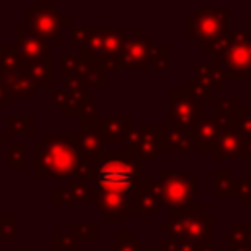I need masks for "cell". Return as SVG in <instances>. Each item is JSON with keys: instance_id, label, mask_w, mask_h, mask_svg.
Here are the masks:
<instances>
[{"instance_id": "cell-1", "label": "cell", "mask_w": 251, "mask_h": 251, "mask_svg": "<svg viewBox=\"0 0 251 251\" xmlns=\"http://www.w3.org/2000/svg\"><path fill=\"white\" fill-rule=\"evenodd\" d=\"M137 173H139V167H137L135 161L127 159L126 155L112 153V155L100 159L96 169H94L96 190L131 194Z\"/></svg>"}, {"instance_id": "cell-5", "label": "cell", "mask_w": 251, "mask_h": 251, "mask_svg": "<svg viewBox=\"0 0 251 251\" xmlns=\"http://www.w3.org/2000/svg\"><path fill=\"white\" fill-rule=\"evenodd\" d=\"M0 237L2 239H10V237H14V233H16V218L14 216H8V218H4L2 222H0Z\"/></svg>"}, {"instance_id": "cell-2", "label": "cell", "mask_w": 251, "mask_h": 251, "mask_svg": "<svg viewBox=\"0 0 251 251\" xmlns=\"http://www.w3.org/2000/svg\"><path fill=\"white\" fill-rule=\"evenodd\" d=\"M37 147V171L39 175H53V176H67L78 165V149L65 141L63 137H53Z\"/></svg>"}, {"instance_id": "cell-3", "label": "cell", "mask_w": 251, "mask_h": 251, "mask_svg": "<svg viewBox=\"0 0 251 251\" xmlns=\"http://www.w3.org/2000/svg\"><path fill=\"white\" fill-rule=\"evenodd\" d=\"M124 120H118V118H110V120H102L100 124V129L104 133V139H110V141H120L124 139V133H126V127L124 126H118L122 124Z\"/></svg>"}, {"instance_id": "cell-4", "label": "cell", "mask_w": 251, "mask_h": 251, "mask_svg": "<svg viewBox=\"0 0 251 251\" xmlns=\"http://www.w3.org/2000/svg\"><path fill=\"white\" fill-rule=\"evenodd\" d=\"M100 143H102V141H100L96 129H90L88 133H82V135H80V141H78V145H80L84 151H88V153L98 151V149H100Z\"/></svg>"}]
</instances>
